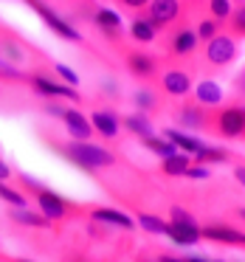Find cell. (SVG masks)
Wrapping results in <instances>:
<instances>
[{
    "label": "cell",
    "instance_id": "cell-1",
    "mask_svg": "<svg viewBox=\"0 0 245 262\" xmlns=\"http://www.w3.org/2000/svg\"><path fill=\"white\" fill-rule=\"evenodd\" d=\"M51 147L57 149L62 158H68L74 166H79L82 172H91L93 169H107V166H116V155L104 147H96L91 141H68V144H54Z\"/></svg>",
    "mask_w": 245,
    "mask_h": 262
},
{
    "label": "cell",
    "instance_id": "cell-2",
    "mask_svg": "<svg viewBox=\"0 0 245 262\" xmlns=\"http://www.w3.org/2000/svg\"><path fill=\"white\" fill-rule=\"evenodd\" d=\"M211 130L222 138H239L245 130V107L231 104V107H222L217 113H211Z\"/></svg>",
    "mask_w": 245,
    "mask_h": 262
},
{
    "label": "cell",
    "instance_id": "cell-3",
    "mask_svg": "<svg viewBox=\"0 0 245 262\" xmlns=\"http://www.w3.org/2000/svg\"><path fill=\"white\" fill-rule=\"evenodd\" d=\"M237 57V40L231 34H214L206 42V65L211 68H226Z\"/></svg>",
    "mask_w": 245,
    "mask_h": 262
},
{
    "label": "cell",
    "instance_id": "cell-4",
    "mask_svg": "<svg viewBox=\"0 0 245 262\" xmlns=\"http://www.w3.org/2000/svg\"><path fill=\"white\" fill-rule=\"evenodd\" d=\"M26 3H29V6L34 9V12L40 14L42 20H46V26H48V29H51L57 37H62V40H71V42H82V34H79V31H76L74 26L68 23V20L59 17V14L54 12L51 6H46L42 0H26Z\"/></svg>",
    "mask_w": 245,
    "mask_h": 262
},
{
    "label": "cell",
    "instance_id": "cell-5",
    "mask_svg": "<svg viewBox=\"0 0 245 262\" xmlns=\"http://www.w3.org/2000/svg\"><path fill=\"white\" fill-rule=\"evenodd\" d=\"M34 198H37V206H40V211H42V214H46L51 223L71 217V214H74V209H76L74 203H68L65 198H59L57 192H51V189H46V186H42L40 192H34Z\"/></svg>",
    "mask_w": 245,
    "mask_h": 262
},
{
    "label": "cell",
    "instance_id": "cell-6",
    "mask_svg": "<svg viewBox=\"0 0 245 262\" xmlns=\"http://www.w3.org/2000/svg\"><path fill=\"white\" fill-rule=\"evenodd\" d=\"M181 17V0H149L147 3V20L155 26V31H164Z\"/></svg>",
    "mask_w": 245,
    "mask_h": 262
},
{
    "label": "cell",
    "instance_id": "cell-7",
    "mask_svg": "<svg viewBox=\"0 0 245 262\" xmlns=\"http://www.w3.org/2000/svg\"><path fill=\"white\" fill-rule=\"evenodd\" d=\"M26 82H29L31 88H34L40 96H51V99H74V102H79V93H76L74 85H59V82L48 79L46 74H29L26 76Z\"/></svg>",
    "mask_w": 245,
    "mask_h": 262
},
{
    "label": "cell",
    "instance_id": "cell-8",
    "mask_svg": "<svg viewBox=\"0 0 245 262\" xmlns=\"http://www.w3.org/2000/svg\"><path fill=\"white\" fill-rule=\"evenodd\" d=\"M175 116L181 121V127H189V130H211V113L200 102H183Z\"/></svg>",
    "mask_w": 245,
    "mask_h": 262
},
{
    "label": "cell",
    "instance_id": "cell-9",
    "mask_svg": "<svg viewBox=\"0 0 245 262\" xmlns=\"http://www.w3.org/2000/svg\"><path fill=\"white\" fill-rule=\"evenodd\" d=\"M127 68L136 79H152L158 74V57L147 51H130L127 54Z\"/></svg>",
    "mask_w": 245,
    "mask_h": 262
},
{
    "label": "cell",
    "instance_id": "cell-10",
    "mask_svg": "<svg viewBox=\"0 0 245 262\" xmlns=\"http://www.w3.org/2000/svg\"><path fill=\"white\" fill-rule=\"evenodd\" d=\"M161 88H164V93H169V96H175V99L189 96V91H192V76H189L186 71H181V68H172V71L164 74Z\"/></svg>",
    "mask_w": 245,
    "mask_h": 262
},
{
    "label": "cell",
    "instance_id": "cell-11",
    "mask_svg": "<svg viewBox=\"0 0 245 262\" xmlns=\"http://www.w3.org/2000/svg\"><path fill=\"white\" fill-rule=\"evenodd\" d=\"M62 121H65V127H68V133H71V138H74V141H87V138L93 136V127H91V121H87V116H82L79 110H71V107H65V113H62Z\"/></svg>",
    "mask_w": 245,
    "mask_h": 262
},
{
    "label": "cell",
    "instance_id": "cell-12",
    "mask_svg": "<svg viewBox=\"0 0 245 262\" xmlns=\"http://www.w3.org/2000/svg\"><path fill=\"white\" fill-rule=\"evenodd\" d=\"M87 121H91V127H93V130H96L102 138H116V136H119V130H121L119 116L110 113V110H93V116H91Z\"/></svg>",
    "mask_w": 245,
    "mask_h": 262
},
{
    "label": "cell",
    "instance_id": "cell-13",
    "mask_svg": "<svg viewBox=\"0 0 245 262\" xmlns=\"http://www.w3.org/2000/svg\"><path fill=\"white\" fill-rule=\"evenodd\" d=\"M93 23H96V29L102 31L104 37H110V40H119L121 37V17L113 9H96V12H93Z\"/></svg>",
    "mask_w": 245,
    "mask_h": 262
},
{
    "label": "cell",
    "instance_id": "cell-14",
    "mask_svg": "<svg viewBox=\"0 0 245 262\" xmlns=\"http://www.w3.org/2000/svg\"><path fill=\"white\" fill-rule=\"evenodd\" d=\"M200 237L211 239V243H220V245H239L242 243V231L234 226H206V228H200Z\"/></svg>",
    "mask_w": 245,
    "mask_h": 262
},
{
    "label": "cell",
    "instance_id": "cell-15",
    "mask_svg": "<svg viewBox=\"0 0 245 262\" xmlns=\"http://www.w3.org/2000/svg\"><path fill=\"white\" fill-rule=\"evenodd\" d=\"M9 220L20 223V226H31V228H51L54 226L42 211H31L29 206H14V209H9Z\"/></svg>",
    "mask_w": 245,
    "mask_h": 262
},
{
    "label": "cell",
    "instance_id": "cell-16",
    "mask_svg": "<svg viewBox=\"0 0 245 262\" xmlns=\"http://www.w3.org/2000/svg\"><path fill=\"white\" fill-rule=\"evenodd\" d=\"M166 237L177 245H194L200 239V226L197 223H169Z\"/></svg>",
    "mask_w": 245,
    "mask_h": 262
},
{
    "label": "cell",
    "instance_id": "cell-17",
    "mask_svg": "<svg viewBox=\"0 0 245 262\" xmlns=\"http://www.w3.org/2000/svg\"><path fill=\"white\" fill-rule=\"evenodd\" d=\"M197 48V34H194L192 29H177L175 34H172V40H169V51L175 54V57H189V54Z\"/></svg>",
    "mask_w": 245,
    "mask_h": 262
},
{
    "label": "cell",
    "instance_id": "cell-18",
    "mask_svg": "<svg viewBox=\"0 0 245 262\" xmlns=\"http://www.w3.org/2000/svg\"><path fill=\"white\" fill-rule=\"evenodd\" d=\"M91 217L93 220H99V223H110V226H119V228H124V231H130L136 223L130 220V217L124 214V211H119V209H107V206H93L91 209Z\"/></svg>",
    "mask_w": 245,
    "mask_h": 262
},
{
    "label": "cell",
    "instance_id": "cell-19",
    "mask_svg": "<svg viewBox=\"0 0 245 262\" xmlns=\"http://www.w3.org/2000/svg\"><path fill=\"white\" fill-rule=\"evenodd\" d=\"M121 124H124V130H130L132 136L144 138V136H152V121L147 119V113H130L121 119Z\"/></svg>",
    "mask_w": 245,
    "mask_h": 262
},
{
    "label": "cell",
    "instance_id": "cell-20",
    "mask_svg": "<svg viewBox=\"0 0 245 262\" xmlns=\"http://www.w3.org/2000/svg\"><path fill=\"white\" fill-rule=\"evenodd\" d=\"M192 164V158H189V152H175V155H166L164 164H161V172L169 178H177L186 172V166Z\"/></svg>",
    "mask_w": 245,
    "mask_h": 262
},
{
    "label": "cell",
    "instance_id": "cell-21",
    "mask_svg": "<svg viewBox=\"0 0 245 262\" xmlns=\"http://www.w3.org/2000/svg\"><path fill=\"white\" fill-rule=\"evenodd\" d=\"M164 138H169L172 144H175L177 149H183V152H197L200 147H203V141H197L194 136H189V133H181V130H166Z\"/></svg>",
    "mask_w": 245,
    "mask_h": 262
},
{
    "label": "cell",
    "instance_id": "cell-22",
    "mask_svg": "<svg viewBox=\"0 0 245 262\" xmlns=\"http://www.w3.org/2000/svg\"><path fill=\"white\" fill-rule=\"evenodd\" d=\"M226 29L234 40H245V3L231 9V14L226 17Z\"/></svg>",
    "mask_w": 245,
    "mask_h": 262
},
{
    "label": "cell",
    "instance_id": "cell-23",
    "mask_svg": "<svg viewBox=\"0 0 245 262\" xmlns=\"http://www.w3.org/2000/svg\"><path fill=\"white\" fill-rule=\"evenodd\" d=\"M228 158H234V155L222 147H200L194 152V164H226Z\"/></svg>",
    "mask_w": 245,
    "mask_h": 262
},
{
    "label": "cell",
    "instance_id": "cell-24",
    "mask_svg": "<svg viewBox=\"0 0 245 262\" xmlns=\"http://www.w3.org/2000/svg\"><path fill=\"white\" fill-rule=\"evenodd\" d=\"M197 102L211 107V104H220L222 102V88L217 82H200L197 85Z\"/></svg>",
    "mask_w": 245,
    "mask_h": 262
},
{
    "label": "cell",
    "instance_id": "cell-25",
    "mask_svg": "<svg viewBox=\"0 0 245 262\" xmlns=\"http://www.w3.org/2000/svg\"><path fill=\"white\" fill-rule=\"evenodd\" d=\"M155 34H158V31H155V26L149 23L147 17H136L132 20V26H130V37L136 42H152L155 40Z\"/></svg>",
    "mask_w": 245,
    "mask_h": 262
},
{
    "label": "cell",
    "instance_id": "cell-26",
    "mask_svg": "<svg viewBox=\"0 0 245 262\" xmlns=\"http://www.w3.org/2000/svg\"><path fill=\"white\" fill-rule=\"evenodd\" d=\"M144 141V147L147 149H152L155 155H161V158H166V155H175L177 152V147L169 141V138H158V136H144L141 138Z\"/></svg>",
    "mask_w": 245,
    "mask_h": 262
},
{
    "label": "cell",
    "instance_id": "cell-27",
    "mask_svg": "<svg viewBox=\"0 0 245 262\" xmlns=\"http://www.w3.org/2000/svg\"><path fill=\"white\" fill-rule=\"evenodd\" d=\"M138 226H141L144 231H149V234H166L169 223L161 220V217H155V214H147V211H138Z\"/></svg>",
    "mask_w": 245,
    "mask_h": 262
},
{
    "label": "cell",
    "instance_id": "cell-28",
    "mask_svg": "<svg viewBox=\"0 0 245 262\" xmlns=\"http://www.w3.org/2000/svg\"><path fill=\"white\" fill-rule=\"evenodd\" d=\"M132 102H136L138 113H152V110L161 107V102H158V99H155L149 91H138L136 96H132Z\"/></svg>",
    "mask_w": 245,
    "mask_h": 262
},
{
    "label": "cell",
    "instance_id": "cell-29",
    "mask_svg": "<svg viewBox=\"0 0 245 262\" xmlns=\"http://www.w3.org/2000/svg\"><path fill=\"white\" fill-rule=\"evenodd\" d=\"M0 200H6L9 206H29V198L17 189L6 186V181H0Z\"/></svg>",
    "mask_w": 245,
    "mask_h": 262
},
{
    "label": "cell",
    "instance_id": "cell-30",
    "mask_svg": "<svg viewBox=\"0 0 245 262\" xmlns=\"http://www.w3.org/2000/svg\"><path fill=\"white\" fill-rule=\"evenodd\" d=\"M231 9H234L231 0H209V12H211V17L220 20V23H226V17L231 14Z\"/></svg>",
    "mask_w": 245,
    "mask_h": 262
},
{
    "label": "cell",
    "instance_id": "cell-31",
    "mask_svg": "<svg viewBox=\"0 0 245 262\" xmlns=\"http://www.w3.org/2000/svg\"><path fill=\"white\" fill-rule=\"evenodd\" d=\"M220 29H222V23L211 17V20H200V26H197L194 34H197V40H211L214 34H220Z\"/></svg>",
    "mask_w": 245,
    "mask_h": 262
},
{
    "label": "cell",
    "instance_id": "cell-32",
    "mask_svg": "<svg viewBox=\"0 0 245 262\" xmlns=\"http://www.w3.org/2000/svg\"><path fill=\"white\" fill-rule=\"evenodd\" d=\"M26 76H29V74H20L17 68H12V65H6L3 59H0V79H9V82H26Z\"/></svg>",
    "mask_w": 245,
    "mask_h": 262
},
{
    "label": "cell",
    "instance_id": "cell-33",
    "mask_svg": "<svg viewBox=\"0 0 245 262\" xmlns=\"http://www.w3.org/2000/svg\"><path fill=\"white\" fill-rule=\"evenodd\" d=\"M183 178H189V181H206L209 178V169L206 166H186V172H183Z\"/></svg>",
    "mask_w": 245,
    "mask_h": 262
},
{
    "label": "cell",
    "instance_id": "cell-34",
    "mask_svg": "<svg viewBox=\"0 0 245 262\" xmlns=\"http://www.w3.org/2000/svg\"><path fill=\"white\" fill-rule=\"evenodd\" d=\"M57 74H59V76H62V79H65V82H68V85H76V82H79V76H76V74H74V71H71V68H68V65H57Z\"/></svg>",
    "mask_w": 245,
    "mask_h": 262
},
{
    "label": "cell",
    "instance_id": "cell-35",
    "mask_svg": "<svg viewBox=\"0 0 245 262\" xmlns=\"http://www.w3.org/2000/svg\"><path fill=\"white\" fill-rule=\"evenodd\" d=\"M46 113H48V116H57V119H62L65 107H62V104H57V102H48V104H46Z\"/></svg>",
    "mask_w": 245,
    "mask_h": 262
},
{
    "label": "cell",
    "instance_id": "cell-36",
    "mask_svg": "<svg viewBox=\"0 0 245 262\" xmlns=\"http://www.w3.org/2000/svg\"><path fill=\"white\" fill-rule=\"evenodd\" d=\"M234 178H237V183L245 189V161H239V164L234 166Z\"/></svg>",
    "mask_w": 245,
    "mask_h": 262
},
{
    "label": "cell",
    "instance_id": "cell-37",
    "mask_svg": "<svg viewBox=\"0 0 245 262\" xmlns=\"http://www.w3.org/2000/svg\"><path fill=\"white\" fill-rule=\"evenodd\" d=\"M158 262H189V259H183V256H175V254H166V251H161V254H158Z\"/></svg>",
    "mask_w": 245,
    "mask_h": 262
},
{
    "label": "cell",
    "instance_id": "cell-38",
    "mask_svg": "<svg viewBox=\"0 0 245 262\" xmlns=\"http://www.w3.org/2000/svg\"><path fill=\"white\" fill-rule=\"evenodd\" d=\"M234 85H237V91H239V96L245 99V68L239 71V76H237V82H234Z\"/></svg>",
    "mask_w": 245,
    "mask_h": 262
},
{
    "label": "cell",
    "instance_id": "cell-39",
    "mask_svg": "<svg viewBox=\"0 0 245 262\" xmlns=\"http://www.w3.org/2000/svg\"><path fill=\"white\" fill-rule=\"evenodd\" d=\"M121 3H124L127 9H144L149 3V0H121Z\"/></svg>",
    "mask_w": 245,
    "mask_h": 262
},
{
    "label": "cell",
    "instance_id": "cell-40",
    "mask_svg": "<svg viewBox=\"0 0 245 262\" xmlns=\"http://www.w3.org/2000/svg\"><path fill=\"white\" fill-rule=\"evenodd\" d=\"M9 178H12V169H9V164L0 161V181H9Z\"/></svg>",
    "mask_w": 245,
    "mask_h": 262
},
{
    "label": "cell",
    "instance_id": "cell-41",
    "mask_svg": "<svg viewBox=\"0 0 245 262\" xmlns=\"http://www.w3.org/2000/svg\"><path fill=\"white\" fill-rule=\"evenodd\" d=\"M189 262H222V259H203V256H189Z\"/></svg>",
    "mask_w": 245,
    "mask_h": 262
},
{
    "label": "cell",
    "instance_id": "cell-42",
    "mask_svg": "<svg viewBox=\"0 0 245 262\" xmlns=\"http://www.w3.org/2000/svg\"><path fill=\"white\" fill-rule=\"evenodd\" d=\"M234 214H237L239 220H245V206H237V209H234Z\"/></svg>",
    "mask_w": 245,
    "mask_h": 262
},
{
    "label": "cell",
    "instance_id": "cell-43",
    "mask_svg": "<svg viewBox=\"0 0 245 262\" xmlns=\"http://www.w3.org/2000/svg\"><path fill=\"white\" fill-rule=\"evenodd\" d=\"M9 262H31V259H9Z\"/></svg>",
    "mask_w": 245,
    "mask_h": 262
},
{
    "label": "cell",
    "instance_id": "cell-44",
    "mask_svg": "<svg viewBox=\"0 0 245 262\" xmlns=\"http://www.w3.org/2000/svg\"><path fill=\"white\" fill-rule=\"evenodd\" d=\"M239 245H245V234H242V243H239Z\"/></svg>",
    "mask_w": 245,
    "mask_h": 262
},
{
    "label": "cell",
    "instance_id": "cell-45",
    "mask_svg": "<svg viewBox=\"0 0 245 262\" xmlns=\"http://www.w3.org/2000/svg\"><path fill=\"white\" fill-rule=\"evenodd\" d=\"M242 136H245V130H242Z\"/></svg>",
    "mask_w": 245,
    "mask_h": 262
}]
</instances>
